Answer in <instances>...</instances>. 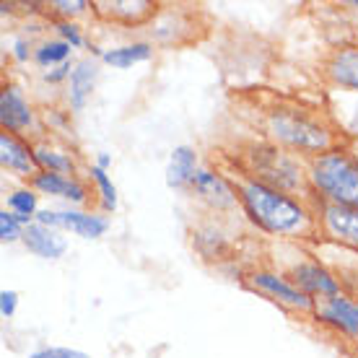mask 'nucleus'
Wrapping results in <instances>:
<instances>
[{
    "label": "nucleus",
    "mask_w": 358,
    "mask_h": 358,
    "mask_svg": "<svg viewBox=\"0 0 358 358\" xmlns=\"http://www.w3.org/2000/svg\"><path fill=\"white\" fill-rule=\"evenodd\" d=\"M226 177L236 187L242 210L260 231L270 236H283V239H299V242L320 239V221H317L314 206L288 192L268 187L234 166L226 169Z\"/></svg>",
    "instance_id": "f257e3e1"
},
{
    "label": "nucleus",
    "mask_w": 358,
    "mask_h": 358,
    "mask_svg": "<svg viewBox=\"0 0 358 358\" xmlns=\"http://www.w3.org/2000/svg\"><path fill=\"white\" fill-rule=\"evenodd\" d=\"M262 133L265 141L280 145L301 159H314L338 145H348V135L322 109L306 107L294 99H273L262 109Z\"/></svg>",
    "instance_id": "f03ea898"
},
{
    "label": "nucleus",
    "mask_w": 358,
    "mask_h": 358,
    "mask_svg": "<svg viewBox=\"0 0 358 358\" xmlns=\"http://www.w3.org/2000/svg\"><path fill=\"white\" fill-rule=\"evenodd\" d=\"M229 166L244 171L247 177L257 179L268 187H275L280 192L304 200L317 208V195L309 182V162L301 159L299 153H291L270 141H250L234 153Z\"/></svg>",
    "instance_id": "7ed1b4c3"
},
{
    "label": "nucleus",
    "mask_w": 358,
    "mask_h": 358,
    "mask_svg": "<svg viewBox=\"0 0 358 358\" xmlns=\"http://www.w3.org/2000/svg\"><path fill=\"white\" fill-rule=\"evenodd\" d=\"M309 182L320 203L358 208V153L338 145L309 159Z\"/></svg>",
    "instance_id": "20e7f679"
},
{
    "label": "nucleus",
    "mask_w": 358,
    "mask_h": 358,
    "mask_svg": "<svg viewBox=\"0 0 358 358\" xmlns=\"http://www.w3.org/2000/svg\"><path fill=\"white\" fill-rule=\"evenodd\" d=\"M244 286L262 294L265 299H270V301H275L278 306H283L288 312L314 314V301L301 291V288L291 283V278H288L286 273L255 268L244 275Z\"/></svg>",
    "instance_id": "39448f33"
},
{
    "label": "nucleus",
    "mask_w": 358,
    "mask_h": 358,
    "mask_svg": "<svg viewBox=\"0 0 358 358\" xmlns=\"http://www.w3.org/2000/svg\"><path fill=\"white\" fill-rule=\"evenodd\" d=\"M0 125L6 133L21 135V138L36 135V141H39L45 135V127L36 120L34 107L29 104L27 94L18 89L16 83H3V91H0Z\"/></svg>",
    "instance_id": "423d86ee"
},
{
    "label": "nucleus",
    "mask_w": 358,
    "mask_h": 358,
    "mask_svg": "<svg viewBox=\"0 0 358 358\" xmlns=\"http://www.w3.org/2000/svg\"><path fill=\"white\" fill-rule=\"evenodd\" d=\"M314 320L330 327L335 335L358 343V299L348 294H338L314 304Z\"/></svg>",
    "instance_id": "0eeeda50"
},
{
    "label": "nucleus",
    "mask_w": 358,
    "mask_h": 358,
    "mask_svg": "<svg viewBox=\"0 0 358 358\" xmlns=\"http://www.w3.org/2000/svg\"><path fill=\"white\" fill-rule=\"evenodd\" d=\"M189 189H192V195H195L203 206H208L210 210H215V213H229L234 208H242L239 206L236 187H234V182L226 177L224 171H213V169L200 166Z\"/></svg>",
    "instance_id": "6e6552de"
},
{
    "label": "nucleus",
    "mask_w": 358,
    "mask_h": 358,
    "mask_svg": "<svg viewBox=\"0 0 358 358\" xmlns=\"http://www.w3.org/2000/svg\"><path fill=\"white\" fill-rule=\"evenodd\" d=\"M317 221L322 239L358 252V208L317 203Z\"/></svg>",
    "instance_id": "1a4fd4ad"
},
{
    "label": "nucleus",
    "mask_w": 358,
    "mask_h": 358,
    "mask_svg": "<svg viewBox=\"0 0 358 358\" xmlns=\"http://www.w3.org/2000/svg\"><path fill=\"white\" fill-rule=\"evenodd\" d=\"M286 275L291 278V283L304 291L314 304L330 299V296L343 294L341 278L330 273L320 260H299L286 270Z\"/></svg>",
    "instance_id": "9d476101"
},
{
    "label": "nucleus",
    "mask_w": 358,
    "mask_h": 358,
    "mask_svg": "<svg viewBox=\"0 0 358 358\" xmlns=\"http://www.w3.org/2000/svg\"><path fill=\"white\" fill-rule=\"evenodd\" d=\"M36 224L57 229V231H71L81 239H99L109 229V218L99 213H86V210H50L39 208Z\"/></svg>",
    "instance_id": "9b49d317"
},
{
    "label": "nucleus",
    "mask_w": 358,
    "mask_h": 358,
    "mask_svg": "<svg viewBox=\"0 0 358 358\" xmlns=\"http://www.w3.org/2000/svg\"><path fill=\"white\" fill-rule=\"evenodd\" d=\"M0 166L18 179H31L39 174V164L34 156V141L13 133H0Z\"/></svg>",
    "instance_id": "f8f14e48"
},
{
    "label": "nucleus",
    "mask_w": 358,
    "mask_h": 358,
    "mask_svg": "<svg viewBox=\"0 0 358 358\" xmlns=\"http://www.w3.org/2000/svg\"><path fill=\"white\" fill-rule=\"evenodd\" d=\"M91 10L99 18H107L122 27H145L159 16V6L151 0H104V3H91Z\"/></svg>",
    "instance_id": "ddd939ff"
},
{
    "label": "nucleus",
    "mask_w": 358,
    "mask_h": 358,
    "mask_svg": "<svg viewBox=\"0 0 358 358\" xmlns=\"http://www.w3.org/2000/svg\"><path fill=\"white\" fill-rule=\"evenodd\" d=\"M322 73L335 89L358 94V42L335 47L322 63Z\"/></svg>",
    "instance_id": "4468645a"
},
{
    "label": "nucleus",
    "mask_w": 358,
    "mask_h": 358,
    "mask_svg": "<svg viewBox=\"0 0 358 358\" xmlns=\"http://www.w3.org/2000/svg\"><path fill=\"white\" fill-rule=\"evenodd\" d=\"M29 187L36 189L39 195L68 200L73 206H86L91 195V189L86 187V182L81 177H65V174H55V171H39L29 182Z\"/></svg>",
    "instance_id": "2eb2a0df"
},
{
    "label": "nucleus",
    "mask_w": 358,
    "mask_h": 358,
    "mask_svg": "<svg viewBox=\"0 0 358 358\" xmlns=\"http://www.w3.org/2000/svg\"><path fill=\"white\" fill-rule=\"evenodd\" d=\"M21 244H24L31 255L42 257V260H60L65 252H68V242H65L63 234L57 231V229L36 224V221L24 229Z\"/></svg>",
    "instance_id": "dca6fc26"
},
{
    "label": "nucleus",
    "mask_w": 358,
    "mask_h": 358,
    "mask_svg": "<svg viewBox=\"0 0 358 358\" xmlns=\"http://www.w3.org/2000/svg\"><path fill=\"white\" fill-rule=\"evenodd\" d=\"M96 63L83 57L76 63L71 78H68V109L71 112H83L86 104H89L91 94H94V86H96Z\"/></svg>",
    "instance_id": "f3484780"
},
{
    "label": "nucleus",
    "mask_w": 358,
    "mask_h": 358,
    "mask_svg": "<svg viewBox=\"0 0 358 358\" xmlns=\"http://www.w3.org/2000/svg\"><path fill=\"white\" fill-rule=\"evenodd\" d=\"M34 156L39 164V171H55V174H65V177H78V162L68 148L52 143L47 138L34 141Z\"/></svg>",
    "instance_id": "a211bd4d"
},
{
    "label": "nucleus",
    "mask_w": 358,
    "mask_h": 358,
    "mask_svg": "<svg viewBox=\"0 0 358 358\" xmlns=\"http://www.w3.org/2000/svg\"><path fill=\"white\" fill-rule=\"evenodd\" d=\"M197 151L192 145H177L166 164V185L171 189H189L197 174Z\"/></svg>",
    "instance_id": "6ab92c4d"
},
{
    "label": "nucleus",
    "mask_w": 358,
    "mask_h": 358,
    "mask_svg": "<svg viewBox=\"0 0 358 358\" xmlns=\"http://www.w3.org/2000/svg\"><path fill=\"white\" fill-rule=\"evenodd\" d=\"M153 57V42H130V45H120L112 50H104L101 63L112 65L117 71H127L138 63H145Z\"/></svg>",
    "instance_id": "aec40b11"
},
{
    "label": "nucleus",
    "mask_w": 358,
    "mask_h": 358,
    "mask_svg": "<svg viewBox=\"0 0 358 358\" xmlns=\"http://www.w3.org/2000/svg\"><path fill=\"white\" fill-rule=\"evenodd\" d=\"M71 52L73 47L68 42H63L60 36L57 39H45V42H39L34 47V63L39 68H45V71H50V68L71 63Z\"/></svg>",
    "instance_id": "412c9836"
},
{
    "label": "nucleus",
    "mask_w": 358,
    "mask_h": 358,
    "mask_svg": "<svg viewBox=\"0 0 358 358\" xmlns=\"http://www.w3.org/2000/svg\"><path fill=\"white\" fill-rule=\"evenodd\" d=\"M89 179L94 182V187H96V195H99V203H101V210L104 213H115L117 210V187L112 177L107 174V169H99L96 164H91L89 166Z\"/></svg>",
    "instance_id": "4be33fe9"
},
{
    "label": "nucleus",
    "mask_w": 358,
    "mask_h": 358,
    "mask_svg": "<svg viewBox=\"0 0 358 358\" xmlns=\"http://www.w3.org/2000/svg\"><path fill=\"white\" fill-rule=\"evenodd\" d=\"M36 197H39V192H36V189H31L29 185H27V187L13 189V192H8V210H10V213H16V215H29V218H36V213H39Z\"/></svg>",
    "instance_id": "5701e85b"
},
{
    "label": "nucleus",
    "mask_w": 358,
    "mask_h": 358,
    "mask_svg": "<svg viewBox=\"0 0 358 358\" xmlns=\"http://www.w3.org/2000/svg\"><path fill=\"white\" fill-rule=\"evenodd\" d=\"M47 8L57 21H76V18L89 13L91 3H86V0H52V3H47Z\"/></svg>",
    "instance_id": "b1692460"
},
{
    "label": "nucleus",
    "mask_w": 358,
    "mask_h": 358,
    "mask_svg": "<svg viewBox=\"0 0 358 358\" xmlns=\"http://www.w3.org/2000/svg\"><path fill=\"white\" fill-rule=\"evenodd\" d=\"M21 236H24V226L18 224L16 213H10L8 208L0 210V242H21Z\"/></svg>",
    "instance_id": "393cba45"
},
{
    "label": "nucleus",
    "mask_w": 358,
    "mask_h": 358,
    "mask_svg": "<svg viewBox=\"0 0 358 358\" xmlns=\"http://www.w3.org/2000/svg\"><path fill=\"white\" fill-rule=\"evenodd\" d=\"M55 29H57L60 39H63V42H68V45H71L73 50H78V47L86 45L81 27H78L76 21H55Z\"/></svg>",
    "instance_id": "a878e982"
},
{
    "label": "nucleus",
    "mask_w": 358,
    "mask_h": 358,
    "mask_svg": "<svg viewBox=\"0 0 358 358\" xmlns=\"http://www.w3.org/2000/svg\"><path fill=\"white\" fill-rule=\"evenodd\" d=\"M27 358H91L89 353H83L78 348H63V345H50V348H39L34 353H29Z\"/></svg>",
    "instance_id": "bb28decb"
},
{
    "label": "nucleus",
    "mask_w": 358,
    "mask_h": 358,
    "mask_svg": "<svg viewBox=\"0 0 358 358\" xmlns=\"http://www.w3.org/2000/svg\"><path fill=\"white\" fill-rule=\"evenodd\" d=\"M73 68H76V63H65V65H57V68H50V71H42V81L45 83H52V86H57V83H63L71 78Z\"/></svg>",
    "instance_id": "cd10ccee"
},
{
    "label": "nucleus",
    "mask_w": 358,
    "mask_h": 358,
    "mask_svg": "<svg viewBox=\"0 0 358 358\" xmlns=\"http://www.w3.org/2000/svg\"><path fill=\"white\" fill-rule=\"evenodd\" d=\"M16 309H18V294L16 291H10V288L0 291V314H3V320H10V317L16 314Z\"/></svg>",
    "instance_id": "c85d7f7f"
},
{
    "label": "nucleus",
    "mask_w": 358,
    "mask_h": 358,
    "mask_svg": "<svg viewBox=\"0 0 358 358\" xmlns=\"http://www.w3.org/2000/svg\"><path fill=\"white\" fill-rule=\"evenodd\" d=\"M13 60L16 63H27L29 57H34V47H31V42L29 39H24V36H18V39H13Z\"/></svg>",
    "instance_id": "c756f323"
},
{
    "label": "nucleus",
    "mask_w": 358,
    "mask_h": 358,
    "mask_svg": "<svg viewBox=\"0 0 358 358\" xmlns=\"http://www.w3.org/2000/svg\"><path fill=\"white\" fill-rule=\"evenodd\" d=\"M99 166V169H109V166H112V156H109V153H96V162H94Z\"/></svg>",
    "instance_id": "7c9ffc66"
},
{
    "label": "nucleus",
    "mask_w": 358,
    "mask_h": 358,
    "mask_svg": "<svg viewBox=\"0 0 358 358\" xmlns=\"http://www.w3.org/2000/svg\"><path fill=\"white\" fill-rule=\"evenodd\" d=\"M353 6H356V8H358V0H356V3H353Z\"/></svg>",
    "instance_id": "2f4dec72"
}]
</instances>
